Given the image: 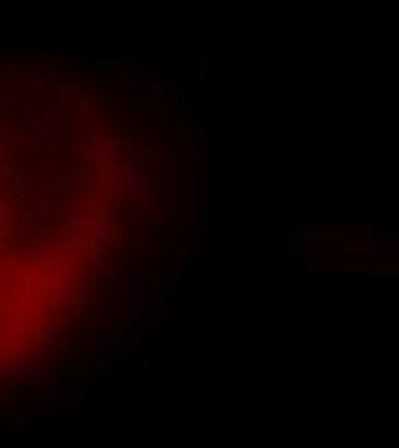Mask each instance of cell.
<instances>
[{"instance_id": "cell-1", "label": "cell", "mask_w": 399, "mask_h": 448, "mask_svg": "<svg viewBox=\"0 0 399 448\" xmlns=\"http://www.w3.org/2000/svg\"><path fill=\"white\" fill-rule=\"evenodd\" d=\"M145 283H148V262L138 259V269L124 279V314L131 324L145 317Z\"/></svg>"}, {"instance_id": "cell-2", "label": "cell", "mask_w": 399, "mask_h": 448, "mask_svg": "<svg viewBox=\"0 0 399 448\" xmlns=\"http://www.w3.org/2000/svg\"><path fill=\"white\" fill-rule=\"evenodd\" d=\"M320 245H324L320 228H296V231H289V248H293V255L300 259L303 269H313L317 255H320Z\"/></svg>"}, {"instance_id": "cell-3", "label": "cell", "mask_w": 399, "mask_h": 448, "mask_svg": "<svg viewBox=\"0 0 399 448\" xmlns=\"http://www.w3.org/2000/svg\"><path fill=\"white\" fill-rule=\"evenodd\" d=\"M76 341L89 348V352H100V348H124V345H131L134 341V331L131 328H124V331H80Z\"/></svg>"}, {"instance_id": "cell-4", "label": "cell", "mask_w": 399, "mask_h": 448, "mask_svg": "<svg viewBox=\"0 0 399 448\" xmlns=\"http://www.w3.org/2000/svg\"><path fill=\"white\" fill-rule=\"evenodd\" d=\"M111 190L117 197H134V193H141L145 186H148V176L145 173H138V169H128V166H117L111 173Z\"/></svg>"}, {"instance_id": "cell-5", "label": "cell", "mask_w": 399, "mask_h": 448, "mask_svg": "<svg viewBox=\"0 0 399 448\" xmlns=\"http://www.w3.org/2000/svg\"><path fill=\"white\" fill-rule=\"evenodd\" d=\"M179 287V276L169 272V276H148L145 283V304H162V300H173V293Z\"/></svg>"}, {"instance_id": "cell-6", "label": "cell", "mask_w": 399, "mask_h": 448, "mask_svg": "<svg viewBox=\"0 0 399 448\" xmlns=\"http://www.w3.org/2000/svg\"><path fill=\"white\" fill-rule=\"evenodd\" d=\"M18 383L21 386H38V390H45L48 383H55V366L52 362H28L21 373H18Z\"/></svg>"}, {"instance_id": "cell-7", "label": "cell", "mask_w": 399, "mask_h": 448, "mask_svg": "<svg viewBox=\"0 0 399 448\" xmlns=\"http://www.w3.org/2000/svg\"><path fill=\"white\" fill-rule=\"evenodd\" d=\"M42 410L45 414H55V410H66V383H48L42 390Z\"/></svg>"}, {"instance_id": "cell-8", "label": "cell", "mask_w": 399, "mask_h": 448, "mask_svg": "<svg viewBox=\"0 0 399 448\" xmlns=\"http://www.w3.org/2000/svg\"><path fill=\"white\" fill-rule=\"evenodd\" d=\"M89 397H93V386H83L80 380L66 383V407H69V410H80Z\"/></svg>"}, {"instance_id": "cell-9", "label": "cell", "mask_w": 399, "mask_h": 448, "mask_svg": "<svg viewBox=\"0 0 399 448\" xmlns=\"http://www.w3.org/2000/svg\"><path fill=\"white\" fill-rule=\"evenodd\" d=\"M396 245H399V238H396V231H376L372 235V252L376 255H396Z\"/></svg>"}, {"instance_id": "cell-10", "label": "cell", "mask_w": 399, "mask_h": 448, "mask_svg": "<svg viewBox=\"0 0 399 448\" xmlns=\"http://www.w3.org/2000/svg\"><path fill=\"white\" fill-rule=\"evenodd\" d=\"M148 93H152V97H155V104H169V100H173V97H169V93H173V90L165 87V83H162V80H152V83H148Z\"/></svg>"}]
</instances>
